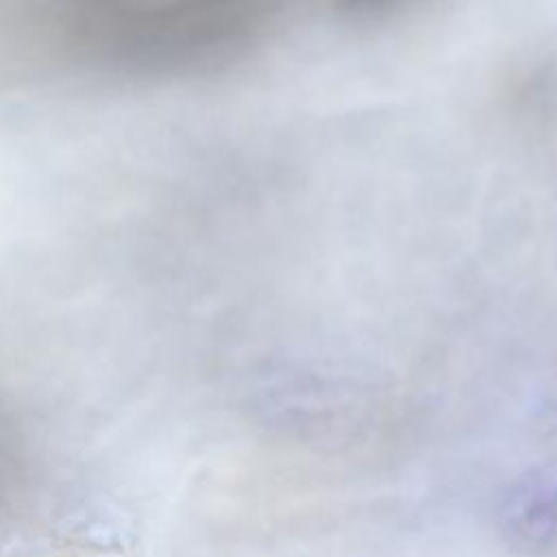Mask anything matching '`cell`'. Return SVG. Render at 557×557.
I'll return each instance as SVG.
<instances>
[{"label": "cell", "instance_id": "2", "mask_svg": "<svg viewBox=\"0 0 557 557\" xmlns=\"http://www.w3.org/2000/svg\"><path fill=\"white\" fill-rule=\"evenodd\" d=\"M346 2L361 4V7H370V4H383V2H389V0H346Z\"/></svg>", "mask_w": 557, "mask_h": 557}, {"label": "cell", "instance_id": "1", "mask_svg": "<svg viewBox=\"0 0 557 557\" xmlns=\"http://www.w3.org/2000/svg\"><path fill=\"white\" fill-rule=\"evenodd\" d=\"M67 35L141 65H196L261 35L287 0H59Z\"/></svg>", "mask_w": 557, "mask_h": 557}]
</instances>
